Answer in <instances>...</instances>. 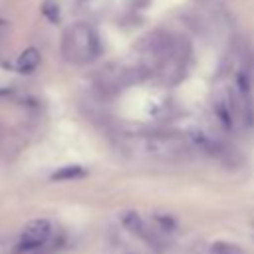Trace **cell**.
<instances>
[{
    "label": "cell",
    "mask_w": 254,
    "mask_h": 254,
    "mask_svg": "<svg viewBox=\"0 0 254 254\" xmlns=\"http://www.w3.org/2000/svg\"><path fill=\"white\" fill-rule=\"evenodd\" d=\"M125 145L127 151H131V155L151 161H179L192 151L190 141L181 133H161V131L137 133L129 137Z\"/></svg>",
    "instance_id": "6da1fadb"
},
{
    "label": "cell",
    "mask_w": 254,
    "mask_h": 254,
    "mask_svg": "<svg viewBox=\"0 0 254 254\" xmlns=\"http://www.w3.org/2000/svg\"><path fill=\"white\" fill-rule=\"evenodd\" d=\"M101 54V40L93 26L85 22H75L65 28L62 36V56L65 62L75 65H85L97 60Z\"/></svg>",
    "instance_id": "7a4b0ae2"
},
{
    "label": "cell",
    "mask_w": 254,
    "mask_h": 254,
    "mask_svg": "<svg viewBox=\"0 0 254 254\" xmlns=\"http://www.w3.org/2000/svg\"><path fill=\"white\" fill-rule=\"evenodd\" d=\"M212 113L216 121L224 129H234L236 119H240L238 111V99L234 93V87H220L212 97Z\"/></svg>",
    "instance_id": "3957f363"
},
{
    "label": "cell",
    "mask_w": 254,
    "mask_h": 254,
    "mask_svg": "<svg viewBox=\"0 0 254 254\" xmlns=\"http://www.w3.org/2000/svg\"><path fill=\"white\" fill-rule=\"evenodd\" d=\"M52 234V224L46 218H36L32 222H28L20 234V240L16 244V252H28V250H36L40 248L48 236Z\"/></svg>",
    "instance_id": "277c9868"
},
{
    "label": "cell",
    "mask_w": 254,
    "mask_h": 254,
    "mask_svg": "<svg viewBox=\"0 0 254 254\" xmlns=\"http://www.w3.org/2000/svg\"><path fill=\"white\" fill-rule=\"evenodd\" d=\"M121 222L125 224V228L129 230V232H133L135 236H139L141 240H145L151 248H163V240H161V232L157 230V228H153V226H149L143 218H141V214L139 212H135V210H129V212H123V216H121Z\"/></svg>",
    "instance_id": "5b68a950"
},
{
    "label": "cell",
    "mask_w": 254,
    "mask_h": 254,
    "mask_svg": "<svg viewBox=\"0 0 254 254\" xmlns=\"http://www.w3.org/2000/svg\"><path fill=\"white\" fill-rule=\"evenodd\" d=\"M40 60H42L40 50H36V48H26V50L18 56L16 69H18L20 73H32V71L40 65Z\"/></svg>",
    "instance_id": "8992f818"
},
{
    "label": "cell",
    "mask_w": 254,
    "mask_h": 254,
    "mask_svg": "<svg viewBox=\"0 0 254 254\" xmlns=\"http://www.w3.org/2000/svg\"><path fill=\"white\" fill-rule=\"evenodd\" d=\"M210 254H246L242 246L226 240H216L210 244Z\"/></svg>",
    "instance_id": "52a82bcc"
},
{
    "label": "cell",
    "mask_w": 254,
    "mask_h": 254,
    "mask_svg": "<svg viewBox=\"0 0 254 254\" xmlns=\"http://www.w3.org/2000/svg\"><path fill=\"white\" fill-rule=\"evenodd\" d=\"M83 175H85V171L79 165H69V167H64L58 173H54L52 179L54 181H71V179H79Z\"/></svg>",
    "instance_id": "ba28073f"
},
{
    "label": "cell",
    "mask_w": 254,
    "mask_h": 254,
    "mask_svg": "<svg viewBox=\"0 0 254 254\" xmlns=\"http://www.w3.org/2000/svg\"><path fill=\"white\" fill-rule=\"evenodd\" d=\"M153 220H155V228H157L159 232H173V230L177 228V222H175L173 216H169V214H155Z\"/></svg>",
    "instance_id": "9c48e42d"
}]
</instances>
